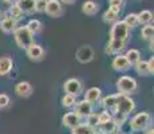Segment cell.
<instances>
[{
  "label": "cell",
  "mask_w": 154,
  "mask_h": 134,
  "mask_svg": "<svg viewBox=\"0 0 154 134\" xmlns=\"http://www.w3.org/2000/svg\"><path fill=\"white\" fill-rule=\"evenodd\" d=\"M109 121H111V114H110V113H107L106 110L98 114V126H99V125L106 123V122H109Z\"/></svg>",
  "instance_id": "obj_32"
},
{
  "label": "cell",
  "mask_w": 154,
  "mask_h": 134,
  "mask_svg": "<svg viewBox=\"0 0 154 134\" xmlns=\"http://www.w3.org/2000/svg\"><path fill=\"white\" fill-rule=\"evenodd\" d=\"M75 113L79 115V117H87L88 114H91L93 113V105L91 103H88V102H86V101H81V102H78V103H75Z\"/></svg>",
  "instance_id": "obj_14"
},
{
  "label": "cell",
  "mask_w": 154,
  "mask_h": 134,
  "mask_svg": "<svg viewBox=\"0 0 154 134\" xmlns=\"http://www.w3.org/2000/svg\"><path fill=\"white\" fill-rule=\"evenodd\" d=\"M4 3H7V4H10V5H12V4H16L19 0H3Z\"/></svg>",
  "instance_id": "obj_37"
},
{
  "label": "cell",
  "mask_w": 154,
  "mask_h": 134,
  "mask_svg": "<svg viewBox=\"0 0 154 134\" xmlns=\"http://www.w3.org/2000/svg\"><path fill=\"white\" fill-rule=\"evenodd\" d=\"M16 28H17V22L10 16L3 17L2 22H0V30H2L4 34H14V31Z\"/></svg>",
  "instance_id": "obj_12"
},
{
  "label": "cell",
  "mask_w": 154,
  "mask_h": 134,
  "mask_svg": "<svg viewBox=\"0 0 154 134\" xmlns=\"http://www.w3.org/2000/svg\"><path fill=\"white\" fill-rule=\"evenodd\" d=\"M76 103V97H74V95H70V94H64V97L62 98V105L64 107H72L75 106Z\"/></svg>",
  "instance_id": "obj_30"
},
{
  "label": "cell",
  "mask_w": 154,
  "mask_h": 134,
  "mask_svg": "<svg viewBox=\"0 0 154 134\" xmlns=\"http://www.w3.org/2000/svg\"><path fill=\"white\" fill-rule=\"evenodd\" d=\"M14 67V61L11 56H0V76H4L11 73Z\"/></svg>",
  "instance_id": "obj_13"
},
{
  "label": "cell",
  "mask_w": 154,
  "mask_h": 134,
  "mask_svg": "<svg viewBox=\"0 0 154 134\" xmlns=\"http://www.w3.org/2000/svg\"><path fill=\"white\" fill-rule=\"evenodd\" d=\"M86 123L95 129V126H98V114H94V113L88 114L87 117H86Z\"/></svg>",
  "instance_id": "obj_31"
},
{
  "label": "cell",
  "mask_w": 154,
  "mask_h": 134,
  "mask_svg": "<svg viewBox=\"0 0 154 134\" xmlns=\"http://www.w3.org/2000/svg\"><path fill=\"white\" fill-rule=\"evenodd\" d=\"M131 67V64L129 63V61L126 59L125 55H115V58L112 59V68L115 71H127L129 68Z\"/></svg>",
  "instance_id": "obj_10"
},
{
  "label": "cell",
  "mask_w": 154,
  "mask_h": 134,
  "mask_svg": "<svg viewBox=\"0 0 154 134\" xmlns=\"http://www.w3.org/2000/svg\"><path fill=\"white\" fill-rule=\"evenodd\" d=\"M141 35L145 40H152L153 39V35H154V27L152 24H146L142 28Z\"/></svg>",
  "instance_id": "obj_28"
},
{
  "label": "cell",
  "mask_w": 154,
  "mask_h": 134,
  "mask_svg": "<svg viewBox=\"0 0 154 134\" xmlns=\"http://www.w3.org/2000/svg\"><path fill=\"white\" fill-rule=\"evenodd\" d=\"M126 59L129 61V63L131 64H135L138 61L141 59V54H140V51L138 50H134V48H130V50H127V52H126Z\"/></svg>",
  "instance_id": "obj_23"
},
{
  "label": "cell",
  "mask_w": 154,
  "mask_h": 134,
  "mask_svg": "<svg viewBox=\"0 0 154 134\" xmlns=\"http://www.w3.org/2000/svg\"><path fill=\"white\" fill-rule=\"evenodd\" d=\"M150 122V114L146 111H142V113H138L137 115L131 118L130 121V129L133 132H141V130L146 129L147 125Z\"/></svg>",
  "instance_id": "obj_5"
},
{
  "label": "cell",
  "mask_w": 154,
  "mask_h": 134,
  "mask_svg": "<svg viewBox=\"0 0 154 134\" xmlns=\"http://www.w3.org/2000/svg\"><path fill=\"white\" fill-rule=\"evenodd\" d=\"M75 58L79 63H88L93 61L94 58V50L91 48V46H82L81 48H78V51L75 54Z\"/></svg>",
  "instance_id": "obj_8"
},
{
  "label": "cell",
  "mask_w": 154,
  "mask_h": 134,
  "mask_svg": "<svg viewBox=\"0 0 154 134\" xmlns=\"http://www.w3.org/2000/svg\"><path fill=\"white\" fill-rule=\"evenodd\" d=\"M63 89L66 91V94L74 95V97H78L79 94L83 90V85L79 79L76 78H70L69 80H66V83L63 85Z\"/></svg>",
  "instance_id": "obj_6"
},
{
  "label": "cell",
  "mask_w": 154,
  "mask_h": 134,
  "mask_svg": "<svg viewBox=\"0 0 154 134\" xmlns=\"http://www.w3.org/2000/svg\"><path fill=\"white\" fill-rule=\"evenodd\" d=\"M82 11H83L85 15L93 16V15L98 14L99 7H98V4H97L95 2H93V0H87V2H85L83 5H82Z\"/></svg>",
  "instance_id": "obj_18"
},
{
  "label": "cell",
  "mask_w": 154,
  "mask_h": 134,
  "mask_svg": "<svg viewBox=\"0 0 154 134\" xmlns=\"http://www.w3.org/2000/svg\"><path fill=\"white\" fill-rule=\"evenodd\" d=\"M137 16H138V23H143V24H149V23L153 20V14L147 10L141 11Z\"/></svg>",
  "instance_id": "obj_25"
},
{
  "label": "cell",
  "mask_w": 154,
  "mask_h": 134,
  "mask_svg": "<svg viewBox=\"0 0 154 134\" xmlns=\"http://www.w3.org/2000/svg\"><path fill=\"white\" fill-rule=\"evenodd\" d=\"M44 12L51 17H59L63 14V7L59 0H47L46 2V8Z\"/></svg>",
  "instance_id": "obj_7"
},
{
  "label": "cell",
  "mask_w": 154,
  "mask_h": 134,
  "mask_svg": "<svg viewBox=\"0 0 154 134\" xmlns=\"http://www.w3.org/2000/svg\"><path fill=\"white\" fill-rule=\"evenodd\" d=\"M146 134H154V129H153V127H149V129L146 130Z\"/></svg>",
  "instance_id": "obj_39"
},
{
  "label": "cell",
  "mask_w": 154,
  "mask_h": 134,
  "mask_svg": "<svg viewBox=\"0 0 154 134\" xmlns=\"http://www.w3.org/2000/svg\"><path fill=\"white\" fill-rule=\"evenodd\" d=\"M123 0H110V7L111 8H118L121 10V5H122Z\"/></svg>",
  "instance_id": "obj_35"
},
{
  "label": "cell",
  "mask_w": 154,
  "mask_h": 134,
  "mask_svg": "<svg viewBox=\"0 0 154 134\" xmlns=\"http://www.w3.org/2000/svg\"><path fill=\"white\" fill-rule=\"evenodd\" d=\"M47 0H36V5H35V12H44Z\"/></svg>",
  "instance_id": "obj_34"
},
{
  "label": "cell",
  "mask_w": 154,
  "mask_h": 134,
  "mask_svg": "<svg viewBox=\"0 0 154 134\" xmlns=\"http://www.w3.org/2000/svg\"><path fill=\"white\" fill-rule=\"evenodd\" d=\"M129 27H127L123 20H117L112 24L110 31V40L106 47V54L107 55H118L126 48L127 42H129Z\"/></svg>",
  "instance_id": "obj_1"
},
{
  "label": "cell",
  "mask_w": 154,
  "mask_h": 134,
  "mask_svg": "<svg viewBox=\"0 0 154 134\" xmlns=\"http://www.w3.org/2000/svg\"><path fill=\"white\" fill-rule=\"evenodd\" d=\"M119 12H121V10H118V8L109 7V10L103 14V20H105L106 23H115L118 20Z\"/></svg>",
  "instance_id": "obj_20"
},
{
  "label": "cell",
  "mask_w": 154,
  "mask_h": 134,
  "mask_svg": "<svg viewBox=\"0 0 154 134\" xmlns=\"http://www.w3.org/2000/svg\"><path fill=\"white\" fill-rule=\"evenodd\" d=\"M8 15H10V17H12L14 20H20L23 17V12L20 11V8L17 7L16 4H12L10 7V10H8Z\"/></svg>",
  "instance_id": "obj_26"
},
{
  "label": "cell",
  "mask_w": 154,
  "mask_h": 134,
  "mask_svg": "<svg viewBox=\"0 0 154 134\" xmlns=\"http://www.w3.org/2000/svg\"><path fill=\"white\" fill-rule=\"evenodd\" d=\"M102 106L106 109V111L114 114L117 110V95H107L103 98L102 101Z\"/></svg>",
  "instance_id": "obj_16"
},
{
  "label": "cell",
  "mask_w": 154,
  "mask_h": 134,
  "mask_svg": "<svg viewBox=\"0 0 154 134\" xmlns=\"http://www.w3.org/2000/svg\"><path fill=\"white\" fill-rule=\"evenodd\" d=\"M26 52H27V56L31 61H40L44 56L43 47L36 43H32L31 46H28L27 48H26Z\"/></svg>",
  "instance_id": "obj_9"
},
{
  "label": "cell",
  "mask_w": 154,
  "mask_h": 134,
  "mask_svg": "<svg viewBox=\"0 0 154 134\" xmlns=\"http://www.w3.org/2000/svg\"><path fill=\"white\" fill-rule=\"evenodd\" d=\"M10 97L7 94H0V109H5V107L10 106Z\"/></svg>",
  "instance_id": "obj_33"
},
{
  "label": "cell",
  "mask_w": 154,
  "mask_h": 134,
  "mask_svg": "<svg viewBox=\"0 0 154 134\" xmlns=\"http://www.w3.org/2000/svg\"><path fill=\"white\" fill-rule=\"evenodd\" d=\"M114 134H121V133H114Z\"/></svg>",
  "instance_id": "obj_42"
},
{
  "label": "cell",
  "mask_w": 154,
  "mask_h": 134,
  "mask_svg": "<svg viewBox=\"0 0 154 134\" xmlns=\"http://www.w3.org/2000/svg\"><path fill=\"white\" fill-rule=\"evenodd\" d=\"M117 125H115V122L114 121H109V122H106V123H103V125H99V129H100V134H114L115 133V130H117Z\"/></svg>",
  "instance_id": "obj_22"
},
{
  "label": "cell",
  "mask_w": 154,
  "mask_h": 134,
  "mask_svg": "<svg viewBox=\"0 0 154 134\" xmlns=\"http://www.w3.org/2000/svg\"><path fill=\"white\" fill-rule=\"evenodd\" d=\"M0 16H2V11H0Z\"/></svg>",
  "instance_id": "obj_41"
},
{
  "label": "cell",
  "mask_w": 154,
  "mask_h": 134,
  "mask_svg": "<svg viewBox=\"0 0 154 134\" xmlns=\"http://www.w3.org/2000/svg\"><path fill=\"white\" fill-rule=\"evenodd\" d=\"M137 86H138L137 80L129 75L121 76L117 82V89H118V91H119V94H125V95L134 93V91L137 90Z\"/></svg>",
  "instance_id": "obj_3"
},
{
  "label": "cell",
  "mask_w": 154,
  "mask_h": 134,
  "mask_svg": "<svg viewBox=\"0 0 154 134\" xmlns=\"http://www.w3.org/2000/svg\"><path fill=\"white\" fill-rule=\"evenodd\" d=\"M14 38H15V42H16L17 47H19V48H23V50H26L28 46H31L32 43H35L34 34L29 32V30L26 26L17 27V28L14 31Z\"/></svg>",
  "instance_id": "obj_2"
},
{
  "label": "cell",
  "mask_w": 154,
  "mask_h": 134,
  "mask_svg": "<svg viewBox=\"0 0 154 134\" xmlns=\"http://www.w3.org/2000/svg\"><path fill=\"white\" fill-rule=\"evenodd\" d=\"M94 132H95V129L88 126L87 123H79L76 127L71 129V133L72 134H93Z\"/></svg>",
  "instance_id": "obj_21"
},
{
  "label": "cell",
  "mask_w": 154,
  "mask_h": 134,
  "mask_svg": "<svg viewBox=\"0 0 154 134\" xmlns=\"http://www.w3.org/2000/svg\"><path fill=\"white\" fill-rule=\"evenodd\" d=\"M26 27H27V28L29 30V32H32L34 35H36L38 32L42 31V23H40L39 20H36V19H31L27 23V26Z\"/></svg>",
  "instance_id": "obj_24"
},
{
  "label": "cell",
  "mask_w": 154,
  "mask_h": 134,
  "mask_svg": "<svg viewBox=\"0 0 154 134\" xmlns=\"http://www.w3.org/2000/svg\"><path fill=\"white\" fill-rule=\"evenodd\" d=\"M135 68L140 75H149V70H147V62L146 61H138L135 63Z\"/></svg>",
  "instance_id": "obj_29"
},
{
  "label": "cell",
  "mask_w": 154,
  "mask_h": 134,
  "mask_svg": "<svg viewBox=\"0 0 154 134\" xmlns=\"http://www.w3.org/2000/svg\"><path fill=\"white\" fill-rule=\"evenodd\" d=\"M62 123H63V126L74 129V127H76L79 123H81V117H79L75 111L67 113V114H64L63 118H62Z\"/></svg>",
  "instance_id": "obj_11"
},
{
  "label": "cell",
  "mask_w": 154,
  "mask_h": 134,
  "mask_svg": "<svg viewBox=\"0 0 154 134\" xmlns=\"http://www.w3.org/2000/svg\"><path fill=\"white\" fill-rule=\"evenodd\" d=\"M147 70H149V74H154V58L152 56V58L147 61Z\"/></svg>",
  "instance_id": "obj_36"
},
{
  "label": "cell",
  "mask_w": 154,
  "mask_h": 134,
  "mask_svg": "<svg viewBox=\"0 0 154 134\" xmlns=\"http://www.w3.org/2000/svg\"><path fill=\"white\" fill-rule=\"evenodd\" d=\"M74 2H75V0H62V3H63V4H72Z\"/></svg>",
  "instance_id": "obj_38"
},
{
  "label": "cell",
  "mask_w": 154,
  "mask_h": 134,
  "mask_svg": "<svg viewBox=\"0 0 154 134\" xmlns=\"http://www.w3.org/2000/svg\"><path fill=\"white\" fill-rule=\"evenodd\" d=\"M135 109V103L129 95L125 94H117V110L115 111L123 113V114L129 115L131 111H134Z\"/></svg>",
  "instance_id": "obj_4"
},
{
  "label": "cell",
  "mask_w": 154,
  "mask_h": 134,
  "mask_svg": "<svg viewBox=\"0 0 154 134\" xmlns=\"http://www.w3.org/2000/svg\"><path fill=\"white\" fill-rule=\"evenodd\" d=\"M123 23L129 27V28H134V27H137L140 23H138V16L137 14H129L127 16L125 17V20H123Z\"/></svg>",
  "instance_id": "obj_27"
},
{
  "label": "cell",
  "mask_w": 154,
  "mask_h": 134,
  "mask_svg": "<svg viewBox=\"0 0 154 134\" xmlns=\"http://www.w3.org/2000/svg\"><path fill=\"white\" fill-rule=\"evenodd\" d=\"M99 98H100V89H98V87H91L85 93V101L91 103V105H93L94 102H97Z\"/></svg>",
  "instance_id": "obj_19"
},
{
  "label": "cell",
  "mask_w": 154,
  "mask_h": 134,
  "mask_svg": "<svg viewBox=\"0 0 154 134\" xmlns=\"http://www.w3.org/2000/svg\"><path fill=\"white\" fill-rule=\"evenodd\" d=\"M93 134H100V133H98V132H97V130H95V132H94Z\"/></svg>",
  "instance_id": "obj_40"
},
{
  "label": "cell",
  "mask_w": 154,
  "mask_h": 134,
  "mask_svg": "<svg viewBox=\"0 0 154 134\" xmlns=\"http://www.w3.org/2000/svg\"><path fill=\"white\" fill-rule=\"evenodd\" d=\"M15 93L19 95V97L27 98L32 93V86L29 85L28 82H19L15 86Z\"/></svg>",
  "instance_id": "obj_15"
},
{
  "label": "cell",
  "mask_w": 154,
  "mask_h": 134,
  "mask_svg": "<svg viewBox=\"0 0 154 134\" xmlns=\"http://www.w3.org/2000/svg\"><path fill=\"white\" fill-rule=\"evenodd\" d=\"M16 5L20 8L23 14H32L35 12V5H36V0H19Z\"/></svg>",
  "instance_id": "obj_17"
}]
</instances>
